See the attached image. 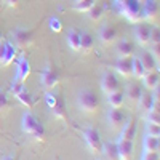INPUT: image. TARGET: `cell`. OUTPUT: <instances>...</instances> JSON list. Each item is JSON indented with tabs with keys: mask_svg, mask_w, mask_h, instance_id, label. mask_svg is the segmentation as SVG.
I'll return each instance as SVG.
<instances>
[{
	"mask_svg": "<svg viewBox=\"0 0 160 160\" xmlns=\"http://www.w3.org/2000/svg\"><path fill=\"white\" fill-rule=\"evenodd\" d=\"M98 38H99L101 45H104V47H111L114 42H117V29L114 28L112 24H104L102 28L99 29Z\"/></svg>",
	"mask_w": 160,
	"mask_h": 160,
	"instance_id": "cell-6",
	"label": "cell"
},
{
	"mask_svg": "<svg viewBox=\"0 0 160 160\" xmlns=\"http://www.w3.org/2000/svg\"><path fill=\"white\" fill-rule=\"evenodd\" d=\"M11 37H13V43H15L18 48H26L32 43L34 40V32L31 29H22V28H18L11 32Z\"/></svg>",
	"mask_w": 160,
	"mask_h": 160,
	"instance_id": "cell-5",
	"label": "cell"
},
{
	"mask_svg": "<svg viewBox=\"0 0 160 160\" xmlns=\"http://www.w3.org/2000/svg\"><path fill=\"white\" fill-rule=\"evenodd\" d=\"M160 149V139L158 136H149L146 135L142 138V157L146 160V157H148L149 154H154V152H158Z\"/></svg>",
	"mask_w": 160,
	"mask_h": 160,
	"instance_id": "cell-9",
	"label": "cell"
},
{
	"mask_svg": "<svg viewBox=\"0 0 160 160\" xmlns=\"http://www.w3.org/2000/svg\"><path fill=\"white\" fill-rule=\"evenodd\" d=\"M115 71L122 77H130L133 74V69H131V56L118 58V61L115 64Z\"/></svg>",
	"mask_w": 160,
	"mask_h": 160,
	"instance_id": "cell-17",
	"label": "cell"
},
{
	"mask_svg": "<svg viewBox=\"0 0 160 160\" xmlns=\"http://www.w3.org/2000/svg\"><path fill=\"white\" fill-rule=\"evenodd\" d=\"M21 128L24 133L34 136L37 141H42L43 136H45V128L42 123H38V120L35 118V115H32L31 112H26L22 115V120H21Z\"/></svg>",
	"mask_w": 160,
	"mask_h": 160,
	"instance_id": "cell-2",
	"label": "cell"
},
{
	"mask_svg": "<svg viewBox=\"0 0 160 160\" xmlns=\"http://www.w3.org/2000/svg\"><path fill=\"white\" fill-rule=\"evenodd\" d=\"M68 45L74 50V51H80V31L77 28H72L69 32H68Z\"/></svg>",
	"mask_w": 160,
	"mask_h": 160,
	"instance_id": "cell-22",
	"label": "cell"
},
{
	"mask_svg": "<svg viewBox=\"0 0 160 160\" xmlns=\"http://www.w3.org/2000/svg\"><path fill=\"white\" fill-rule=\"evenodd\" d=\"M13 58H15V50H13V47L7 45V53H5V61H3V66H8V64L13 61Z\"/></svg>",
	"mask_w": 160,
	"mask_h": 160,
	"instance_id": "cell-34",
	"label": "cell"
},
{
	"mask_svg": "<svg viewBox=\"0 0 160 160\" xmlns=\"http://www.w3.org/2000/svg\"><path fill=\"white\" fill-rule=\"evenodd\" d=\"M152 43H160V29H158V26H155V28H151L149 45H152Z\"/></svg>",
	"mask_w": 160,
	"mask_h": 160,
	"instance_id": "cell-32",
	"label": "cell"
},
{
	"mask_svg": "<svg viewBox=\"0 0 160 160\" xmlns=\"http://www.w3.org/2000/svg\"><path fill=\"white\" fill-rule=\"evenodd\" d=\"M146 135H149V136H160V123L148 122V125H146Z\"/></svg>",
	"mask_w": 160,
	"mask_h": 160,
	"instance_id": "cell-29",
	"label": "cell"
},
{
	"mask_svg": "<svg viewBox=\"0 0 160 160\" xmlns=\"http://www.w3.org/2000/svg\"><path fill=\"white\" fill-rule=\"evenodd\" d=\"M151 47H152V48H151V55H152L154 59L158 62V59H160V43H152Z\"/></svg>",
	"mask_w": 160,
	"mask_h": 160,
	"instance_id": "cell-35",
	"label": "cell"
},
{
	"mask_svg": "<svg viewBox=\"0 0 160 160\" xmlns=\"http://www.w3.org/2000/svg\"><path fill=\"white\" fill-rule=\"evenodd\" d=\"M50 109H51V114L55 118H59V120H66L68 114H66V108H64V99L61 95H55L53 99L50 101Z\"/></svg>",
	"mask_w": 160,
	"mask_h": 160,
	"instance_id": "cell-8",
	"label": "cell"
},
{
	"mask_svg": "<svg viewBox=\"0 0 160 160\" xmlns=\"http://www.w3.org/2000/svg\"><path fill=\"white\" fill-rule=\"evenodd\" d=\"M58 82H59L58 69H56L53 64H47L45 69H43V72H42V75H40V83H42V87H43L45 90H51V88L56 87Z\"/></svg>",
	"mask_w": 160,
	"mask_h": 160,
	"instance_id": "cell-4",
	"label": "cell"
},
{
	"mask_svg": "<svg viewBox=\"0 0 160 160\" xmlns=\"http://www.w3.org/2000/svg\"><path fill=\"white\" fill-rule=\"evenodd\" d=\"M22 88H24V83L19 82V80H15V82H13V85H11V88H10V93H11L13 96H16Z\"/></svg>",
	"mask_w": 160,
	"mask_h": 160,
	"instance_id": "cell-33",
	"label": "cell"
},
{
	"mask_svg": "<svg viewBox=\"0 0 160 160\" xmlns=\"http://www.w3.org/2000/svg\"><path fill=\"white\" fill-rule=\"evenodd\" d=\"M117 149H118V158L122 160H128L133 155V149H135V144L131 139H122L118 138L117 141Z\"/></svg>",
	"mask_w": 160,
	"mask_h": 160,
	"instance_id": "cell-12",
	"label": "cell"
},
{
	"mask_svg": "<svg viewBox=\"0 0 160 160\" xmlns=\"http://www.w3.org/2000/svg\"><path fill=\"white\" fill-rule=\"evenodd\" d=\"M135 38L139 47H149V38H151V26L148 24H138L135 29Z\"/></svg>",
	"mask_w": 160,
	"mask_h": 160,
	"instance_id": "cell-11",
	"label": "cell"
},
{
	"mask_svg": "<svg viewBox=\"0 0 160 160\" xmlns=\"http://www.w3.org/2000/svg\"><path fill=\"white\" fill-rule=\"evenodd\" d=\"M141 93H142V87L136 82H131L127 85V91H125V95H127V99L131 102V104H138L139 98H141Z\"/></svg>",
	"mask_w": 160,
	"mask_h": 160,
	"instance_id": "cell-15",
	"label": "cell"
},
{
	"mask_svg": "<svg viewBox=\"0 0 160 160\" xmlns=\"http://www.w3.org/2000/svg\"><path fill=\"white\" fill-rule=\"evenodd\" d=\"M77 106L85 114H96L99 109V98L93 90L83 88L77 95Z\"/></svg>",
	"mask_w": 160,
	"mask_h": 160,
	"instance_id": "cell-1",
	"label": "cell"
},
{
	"mask_svg": "<svg viewBox=\"0 0 160 160\" xmlns=\"http://www.w3.org/2000/svg\"><path fill=\"white\" fill-rule=\"evenodd\" d=\"M123 101H125V95L120 90H115L112 93H109L108 95V104L111 106V108H122L123 106Z\"/></svg>",
	"mask_w": 160,
	"mask_h": 160,
	"instance_id": "cell-23",
	"label": "cell"
},
{
	"mask_svg": "<svg viewBox=\"0 0 160 160\" xmlns=\"http://www.w3.org/2000/svg\"><path fill=\"white\" fill-rule=\"evenodd\" d=\"M139 61L144 68V72H151V71H155V68L158 66V62L154 59V56L151 55V51H144L142 55L139 56Z\"/></svg>",
	"mask_w": 160,
	"mask_h": 160,
	"instance_id": "cell-20",
	"label": "cell"
},
{
	"mask_svg": "<svg viewBox=\"0 0 160 160\" xmlns=\"http://www.w3.org/2000/svg\"><path fill=\"white\" fill-rule=\"evenodd\" d=\"M133 53H135V45H133L128 38H122L117 43V56L118 58L133 56Z\"/></svg>",
	"mask_w": 160,
	"mask_h": 160,
	"instance_id": "cell-16",
	"label": "cell"
},
{
	"mask_svg": "<svg viewBox=\"0 0 160 160\" xmlns=\"http://www.w3.org/2000/svg\"><path fill=\"white\" fill-rule=\"evenodd\" d=\"M98 0H80V2H75V5L72 7L74 11H80V13H87L93 5H95Z\"/></svg>",
	"mask_w": 160,
	"mask_h": 160,
	"instance_id": "cell-28",
	"label": "cell"
},
{
	"mask_svg": "<svg viewBox=\"0 0 160 160\" xmlns=\"http://www.w3.org/2000/svg\"><path fill=\"white\" fill-rule=\"evenodd\" d=\"M31 74V66H29V61L21 58V61L18 62V68H16V80H19V82H26V78L29 77Z\"/></svg>",
	"mask_w": 160,
	"mask_h": 160,
	"instance_id": "cell-19",
	"label": "cell"
},
{
	"mask_svg": "<svg viewBox=\"0 0 160 160\" xmlns=\"http://www.w3.org/2000/svg\"><path fill=\"white\" fill-rule=\"evenodd\" d=\"M3 40V32H2V29H0V42Z\"/></svg>",
	"mask_w": 160,
	"mask_h": 160,
	"instance_id": "cell-39",
	"label": "cell"
},
{
	"mask_svg": "<svg viewBox=\"0 0 160 160\" xmlns=\"http://www.w3.org/2000/svg\"><path fill=\"white\" fill-rule=\"evenodd\" d=\"M50 26H51V31H56V32L61 31V24H59V21H58L56 18L50 21Z\"/></svg>",
	"mask_w": 160,
	"mask_h": 160,
	"instance_id": "cell-37",
	"label": "cell"
},
{
	"mask_svg": "<svg viewBox=\"0 0 160 160\" xmlns=\"http://www.w3.org/2000/svg\"><path fill=\"white\" fill-rule=\"evenodd\" d=\"M83 136H85V142H87V148L93 155H101V148H102V141L101 136L96 128H87L83 131Z\"/></svg>",
	"mask_w": 160,
	"mask_h": 160,
	"instance_id": "cell-3",
	"label": "cell"
},
{
	"mask_svg": "<svg viewBox=\"0 0 160 160\" xmlns=\"http://www.w3.org/2000/svg\"><path fill=\"white\" fill-rule=\"evenodd\" d=\"M80 50L85 53H90L93 50V35L87 31L80 32Z\"/></svg>",
	"mask_w": 160,
	"mask_h": 160,
	"instance_id": "cell-26",
	"label": "cell"
},
{
	"mask_svg": "<svg viewBox=\"0 0 160 160\" xmlns=\"http://www.w3.org/2000/svg\"><path fill=\"white\" fill-rule=\"evenodd\" d=\"M131 69H133V74L131 75H135L136 78H142L144 77V68H142V64L139 61V56H131Z\"/></svg>",
	"mask_w": 160,
	"mask_h": 160,
	"instance_id": "cell-27",
	"label": "cell"
},
{
	"mask_svg": "<svg viewBox=\"0 0 160 160\" xmlns=\"http://www.w3.org/2000/svg\"><path fill=\"white\" fill-rule=\"evenodd\" d=\"M104 11H106V5L104 3H95L93 5L87 13H88V18H90V21H93V22H96V21H99L102 16H104Z\"/></svg>",
	"mask_w": 160,
	"mask_h": 160,
	"instance_id": "cell-24",
	"label": "cell"
},
{
	"mask_svg": "<svg viewBox=\"0 0 160 160\" xmlns=\"http://www.w3.org/2000/svg\"><path fill=\"white\" fill-rule=\"evenodd\" d=\"M101 155H104L106 158H118V149H117V142L114 141H106L102 142V148H101Z\"/></svg>",
	"mask_w": 160,
	"mask_h": 160,
	"instance_id": "cell-18",
	"label": "cell"
},
{
	"mask_svg": "<svg viewBox=\"0 0 160 160\" xmlns=\"http://www.w3.org/2000/svg\"><path fill=\"white\" fill-rule=\"evenodd\" d=\"M101 90H102V93L106 96H108L109 93L118 90V80H117V77L112 72H106L102 75V78H101Z\"/></svg>",
	"mask_w": 160,
	"mask_h": 160,
	"instance_id": "cell-10",
	"label": "cell"
},
{
	"mask_svg": "<svg viewBox=\"0 0 160 160\" xmlns=\"http://www.w3.org/2000/svg\"><path fill=\"white\" fill-rule=\"evenodd\" d=\"M2 3H3V0H0V5H2Z\"/></svg>",
	"mask_w": 160,
	"mask_h": 160,
	"instance_id": "cell-40",
	"label": "cell"
},
{
	"mask_svg": "<svg viewBox=\"0 0 160 160\" xmlns=\"http://www.w3.org/2000/svg\"><path fill=\"white\" fill-rule=\"evenodd\" d=\"M146 115V122H151V123H160V112L157 111H149Z\"/></svg>",
	"mask_w": 160,
	"mask_h": 160,
	"instance_id": "cell-31",
	"label": "cell"
},
{
	"mask_svg": "<svg viewBox=\"0 0 160 160\" xmlns=\"http://www.w3.org/2000/svg\"><path fill=\"white\" fill-rule=\"evenodd\" d=\"M136 133H138V123H136L135 118H131V120H128V122L123 123L122 131H120V138H122V139H131V141H135Z\"/></svg>",
	"mask_w": 160,
	"mask_h": 160,
	"instance_id": "cell-13",
	"label": "cell"
},
{
	"mask_svg": "<svg viewBox=\"0 0 160 160\" xmlns=\"http://www.w3.org/2000/svg\"><path fill=\"white\" fill-rule=\"evenodd\" d=\"M144 87L148 88L149 91H152L157 85H158V71H151V72H146L144 77L141 78Z\"/></svg>",
	"mask_w": 160,
	"mask_h": 160,
	"instance_id": "cell-21",
	"label": "cell"
},
{
	"mask_svg": "<svg viewBox=\"0 0 160 160\" xmlns=\"http://www.w3.org/2000/svg\"><path fill=\"white\" fill-rule=\"evenodd\" d=\"M5 53H7V43L0 42V66H3V61H5Z\"/></svg>",
	"mask_w": 160,
	"mask_h": 160,
	"instance_id": "cell-36",
	"label": "cell"
},
{
	"mask_svg": "<svg viewBox=\"0 0 160 160\" xmlns=\"http://www.w3.org/2000/svg\"><path fill=\"white\" fill-rule=\"evenodd\" d=\"M127 122V118H125V114L120 111V108H111V111L108 112V123L111 127V130L117 131L123 127V123Z\"/></svg>",
	"mask_w": 160,
	"mask_h": 160,
	"instance_id": "cell-7",
	"label": "cell"
},
{
	"mask_svg": "<svg viewBox=\"0 0 160 160\" xmlns=\"http://www.w3.org/2000/svg\"><path fill=\"white\" fill-rule=\"evenodd\" d=\"M10 109V99L7 96V93H3L0 90V114H3Z\"/></svg>",
	"mask_w": 160,
	"mask_h": 160,
	"instance_id": "cell-30",
	"label": "cell"
},
{
	"mask_svg": "<svg viewBox=\"0 0 160 160\" xmlns=\"http://www.w3.org/2000/svg\"><path fill=\"white\" fill-rule=\"evenodd\" d=\"M75 2H80V0H75Z\"/></svg>",
	"mask_w": 160,
	"mask_h": 160,
	"instance_id": "cell-41",
	"label": "cell"
},
{
	"mask_svg": "<svg viewBox=\"0 0 160 160\" xmlns=\"http://www.w3.org/2000/svg\"><path fill=\"white\" fill-rule=\"evenodd\" d=\"M138 106H139V111L142 112V115L148 114L149 111H152V106H154V95H152V91L148 90L144 93V90H142L141 98L138 101Z\"/></svg>",
	"mask_w": 160,
	"mask_h": 160,
	"instance_id": "cell-14",
	"label": "cell"
},
{
	"mask_svg": "<svg viewBox=\"0 0 160 160\" xmlns=\"http://www.w3.org/2000/svg\"><path fill=\"white\" fill-rule=\"evenodd\" d=\"M5 3H7L8 7H11V8H16L18 3H19V0H5Z\"/></svg>",
	"mask_w": 160,
	"mask_h": 160,
	"instance_id": "cell-38",
	"label": "cell"
},
{
	"mask_svg": "<svg viewBox=\"0 0 160 160\" xmlns=\"http://www.w3.org/2000/svg\"><path fill=\"white\" fill-rule=\"evenodd\" d=\"M16 99L22 104V106H26V108H34V104H35V99H34V96H32V93H29L26 88H22L18 95H16Z\"/></svg>",
	"mask_w": 160,
	"mask_h": 160,
	"instance_id": "cell-25",
	"label": "cell"
}]
</instances>
